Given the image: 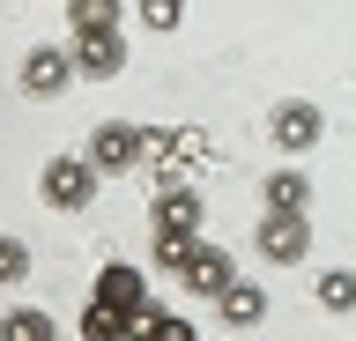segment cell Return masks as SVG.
Instances as JSON below:
<instances>
[{"instance_id": "cell-8", "label": "cell", "mask_w": 356, "mask_h": 341, "mask_svg": "<svg viewBox=\"0 0 356 341\" xmlns=\"http://www.w3.org/2000/svg\"><path fill=\"white\" fill-rule=\"evenodd\" d=\"M178 282L186 290H200V297H222L238 274H230V252H216V245H193L186 252V267H178Z\"/></svg>"}, {"instance_id": "cell-5", "label": "cell", "mask_w": 356, "mask_h": 341, "mask_svg": "<svg viewBox=\"0 0 356 341\" xmlns=\"http://www.w3.org/2000/svg\"><path fill=\"white\" fill-rule=\"evenodd\" d=\"M193 230H200V193L193 185H163V193H156V238L193 245Z\"/></svg>"}, {"instance_id": "cell-18", "label": "cell", "mask_w": 356, "mask_h": 341, "mask_svg": "<svg viewBox=\"0 0 356 341\" xmlns=\"http://www.w3.org/2000/svg\"><path fill=\"white\" fill-rule=\"evenodd\" d=\"M193 245H200V238H193ZM193 245H178V238H156V267H163V274H178V267H186V252H193Z\"/></svg>"}, {"instance_id": "cell-2", "label": "cell", "mask_w": 356, "mask_h": 341, "mask_svg": "<svg viewBox=\"0 0 356 341\" xmlns=\"http://www.w3.org/2000/svg\"><path fill=\"white\" fill-rule=\"evenodd\" d=\"M141 149H149V134H141L134 119H104V126L89 134V156L82 163H89V171H134Z\"/></svg>"}, {"instance_id": "cell-13", "label": "cell", "mask_w": 356, "mask_h": 341, "mask_svg": "<svg viewBox=\"0 0 356 341\" xmlns=\"http://www.w3.org/2000/svg\"><path fill=\"white\" fill-rule=\"evenodd\" d=\"M134 341H200V334H193V319H178V312H141Z\"/></svg>"}, {"instance_id": "cell-6", "label": "cell", "mask_w": 356, "mask_h": 341, "mask_svg": "<svg viewBox=\"0 0 356 341\" xmlns=\"http://www.w3.org/2000/svg\"><path fill=\"white\" fill-rule=\"evenodd\" d=\"M267 126H275V149H282V156H305L312 141L327 134L319 104H275V119H267Z\"/></svg>"}, {"instance_id": "cell-17", "label": "cell", "mask_w": 356, "mask_h": 341, "mask_svg": "<svg viewBox=\"0 0 356 341\" xmlns=\"http://www.w3.org/2000/svg\"><path fill=\"white\" fill-rule=\"evenodd\" d=\"M111 30H119V8H97V0L74 8V38H111Z\"/></svg>"}, {"instance_id": "cell-19", "label": "cell", "mask_w": 356, "mask_h": 341, "mask_svg": "<svg viewBox=\"0 0 356 341\" xmlns=\"http://www.w3.org/2000/svg\"><path fill=\"white\" fill-rule=\"evenodd\" d=\"M141 23H149V30H171L178 8H171V0H149V8H141Z\"/></svg>"}, {"instance_id": "cell-4", "label": "cell", "mask_w": 356, "mask_h": 341, "mask_svg": "<svg viewBox=\"0 0 356 341\" xmlns=\"http://www.w3.org/2000/svg\"><path fill=\"white\" fill-rule=\"evenodd\" d=\"M305 252H312V223H305V215H267V223H260V260L297 267Z\"/></svg>"}, {"instance_id": "cell-7", "label": "cell", "mask_w": 356, "mask_h": 341, "mask_svg": "<svg viewBox=\"0 0 356 341\" xmlns=\"http://www.w3.org/2000/svg\"><path fill=\"white\" fill-rule=\"evenodd\" d=\"M67 82H74L67 52L60 45H30V60H22V97H60Z\"/></svg>"}, {"instance_id": "cell-15", "label": "cell", "mask_w": 356, "mask_h": 341, "mask_svg": "<svg viewBox=\"0 0 356 341\" xmlns=\"http://www.w3.org/2000/svg\"><path fill=\"white\" fill-rule=\"evenodd\" d=\"M319 304H327V312H356V274L349 267H327V274H319Z\"/></svg>"}, {"instance_id": "cell-16", "label": "cell", "mask_w": 356, "mask_h": 341, "mask_svg": "<svg viewBox=\"0 0 356 341\" xmlns=\"http://www.w3.org/2000/svg\"><path fill=\"white\" fill-rule=\"evenodd\" d=\"M15 282H30V245L22 238H0V290H15Z\"/></svg>"}, {"instance_id": "cell-1", "label": "cell", "mask_w": 356, "mask_h": 341, "mask_svg": "<svg viewBox=\"0 0 356 341\" xmlns=\"http://www.w3.org/2000/svg\"><path fill=\"white\" fill-rule=\"evenodd\" d=\"M38 193L60 208V215H82V208L97 201V171H89L82 156H52V163H44V178H38Z\"/></svg>"}, {"instance_id": "cell-12", "label": "cell", "mask_w": 356, "mask_h": 341, "mask_svg": "<svg viewBox=\"0 0 356 341\" xmlns=\"http://www.w3.org/2000/svg\"><path fill=\"white\" fill-rule=\"evenodd\" d=\"M0 341H60V326H52V312L22 304V312H0Z\"/></svg>"}, {"instance_id": "cell-11", "label": "cell", "mask_w": 356, "mask_h": 341, "mask_svg": "<svg viewBox=\"0 0 356 341\" xmlns=\"http://www.w3.org/2000/svg\"><path fill=\"white\" fill-rule=\"evenodd\" d=\"M216 312L230 319V326H260V319H267V297L252 290V282H230V290L216 297Z\"/></svg>"}, {"instance_id": "cell-14", "label": "cell", "mask_w": 356, "mask_h": 341, "mask_svg": "<svg viewBox=\"0 0 356 341\" xmlns=\"http://www.w3.org/2000/svg\"><path fill=\"white\" fill-rule=\"evenodd\" d=\"M82 341H134V319H127V312H104V304H89V312H82Z\"/></svg>"}, {"instance_id": "cell-9", "label": "cell", "mask_w": 356, "mask_h": 341, "mask_svg": "<svg viewBox=\"0 0 356 341\" xmlns=\"http://www.w3.org/2000/svg\"><path fill=\"white\" fill-rule=\"evenodd\" d=\"M67 67H74V74H97V82H111V74L127 67V38H119V30H111V38H82V45L67 52Z\"/></svg>"}, {"instance_id": "cell-10", "label": "cell", "mask_w": 356, "mask_h": 341, "mask_svg": "<svg viewBox=\"0 0 356 341\" xmlns=\"http://www.w3.org/2000/svg\"><path fill=\"white\" fill-rule=\"evenodd\" d=\"M260 193H267V215H305V208H312V178H305V171H275Z\"/></svg>"}, {"instance_id": "cell-3", "label": "cell", "mask_w": 356, "mask_h": 341, "mask_svg": "<svg viewBox=\"0 0 356 341\" xmlns=\"http://www.w3.org/2000/svg\"><path fill=\"white\" fill-rule=\"evenodd\" d=\"M89 304L141 319V312H149V274H141V267H127V260H111V267L97 274V297H89Z\"/></svg>"}]
</instances>
